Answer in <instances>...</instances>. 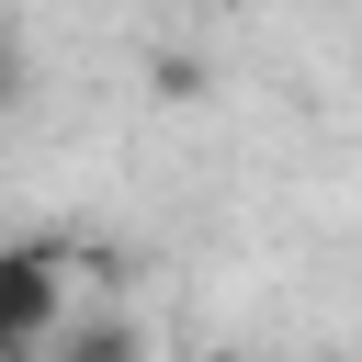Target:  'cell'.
I'll use <instances>...</instances> for the list:
<instances>
[{"instance_id":"cell-1","label":"cell","mask_w":362,"mask_h":362,"mask_svg":"<svg viewBox=\"0 0 362 362\" xmlns=\"http://www.w3.org/2000/svg\"><path fill=\"white\" fill-rule=\"evenodd\" d=\"M68 272H79V249H57V238L0 249V362H34L68 328Z\"/></svg>"},{"instance_id":"cell-2","label":"cell","mask_w":362,"mask_h":362,"mask_svg":"<svg viewBox=\"0 0 362 362\" xmlns=\"http://www.w3.org/2000/svg\"><path fill=\"white\" fill-rule=\"evenodd\" d=\"M57 362H147V339H136V317H68Z\"/></svg>"},{"instance_id":"cell-3","label":"cell","mask_w":362,"mask_h":362,"mask_svg":"<svg viewBox=\"0 0 362 362\" xmlns=\"http://www.w3.org/2000/svg\"><path fill=\"white\" fill-rule=\"evenodd\" d=\"M147 79H158V102H204V79H215V68H204V57H158Z\"/></svg>"},{"instance_id":"cell-4","label":"cell","mask_w":362,"mask_h":362,"mask_svg":"<svg viewBox=\"0 0 362 362\" xmlns=\"http://www.w3.org/2000/svg\"><path fill=\"white\" fill-rule=\"evenodd\" d=\"M11 79H23V57H11V34H0V102H11Z\"/></svg>"}]
</instances>
